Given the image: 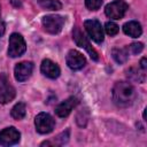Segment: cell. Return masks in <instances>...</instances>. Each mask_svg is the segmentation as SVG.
I'll list each match as a JSON object with an SVG mask.
<instances>
[{
    "label": "cell",
    "mask_w": 147,
    "mask_h": 147,
    "mask_svg": "<svg viewBox=\"0 0 147 147\" xmlns=\"http://www.w3.org/2000/svg\"><path fill=\"white\" fill-rule=\"evenodd\" d=\"M137 93L132 84L129 82H117L113 87V100L122 108H126L133 103Z\"/></svg>",
    "instance_id": "6da1fadb"
},
{
    "label": "cell",
    "mask_w": 147,
    "mask_h": 147,
    "mask_svg": "<svg viewBox=\"0 0 147 147\" xmlns=\"http://www.w3.org/2000/svg\"><path fill=\"white\" fill-rule=\"evenodd\" d=\"M26 49L25 41L20 33H11L8 42V55L10 57L21 56Z\"/></svg>",
    "instance_id": "7a4b0ae2"
},
{
    "label": "cell",
    "mask_w": 147,
    "mask_h": 147,
    "mask_svg": "<svg viewBox=\"0 0 147 147\" xmlns=\"http://www.w3.org/2000/svg\"><path fill=\"white\" fill-rule=\"evenodd\" d=\"M72 38H74L75 42L77 44V46L84 48V49L90 54L91 59H93L94 61H98V60H99V54H98V52L91 46L90 41L87 40V38L85 37V34L80 31V29H79L78 26L74 28V31H72Z\"/></svg>",
    "instance_id": "3957f363"
},
{
    "label": "cell",
    "mask_w": 147,
    "mask_h": 147,
    "mask_svg": "<svg viewBox=\"0 0 147 147\" xmlns=\"http://www.w3.org/2000/svg\"><path fill=\"white\" fill-rule=\"evenodd\" d=\"M34 125H36L37 132H39L40 134H46L53 131L55 126V121L49 114L40 113L34 118Z\"/></svg>",
    "instance_id": "277c9868"
},
{
    "label": "cell",
    "mask_w": 147,
    "mask_h": 147,
    "mask_svg": "<svg viewBox=\"0 0 147 147\" xmlns=\"http://www.w3.org/2000/svg\"><path fill=\"white\" fill-rule=\"evenodd\" d=\"M129 9V5L123 0H115L110 3H108L105 8V13L109 18L113 20H119L122 18L126 10Z\"/></svg>",
    "instance_id": "5b68a950"
},
{
    "label": "cell",
    "mask_w": 147,
    "mask_h": 147,
    "mask_svg": "<svg viewBox=\"0 0 147 147\" xmlns=\"http://www.w3.org/2000/svg\"><path fill=\"white\" fill-rule=\"evenodd\" d=\"M16 95L15 88L9 83V79L5 74H0V103L6 105L10 102Z\"/></svg>",
    "instance_id": "8992f818"
},
{
    "label": "cell",
    "mask_w": 147,
    "mask_h": 147,
    "mask_svg": "<svg viewBox=\"0 0 147 147\" xmlns=\"http://www.w3.org/2000/svg\"><path fill=\"white\" fill-rule=\"evenodd\" d=\"M84 28L90 38L95 42L101 44L103 41V28L98 20H86L84 22Z\"/></svg>",
    "instance_id": "52a82bcc"
},
{
    "label": "cell",
    "mask_w": 147,
    "mask_h": 147,
    "mask_svg": "<svg viewBox=\"0 0 147 147\" xmlns=\"http://www.w3.org/2000/svg\"><path fill=\"white\" fill-rule=\"evenodd\" d=\"M64 24V18L60 15H47L42 18V25L45 31L52 34L59 33Z\"/></svg>",
    "instance_id": "ba28073f"
},
{
    "label": "cell",
    "mask_w": 147,
    "mask_h": 147,
    "mask_svg": "<svg viewBox=\"0 0 147 147\" xmlns=\"http://www.w3.org/2000/svg\"><path fill=\"white\" fill-rule=\"evenodd\" d=\"M21 133L14 127L9 126L0 131V145L1 146H11L20 141Z\"/></svg>",
    "instance_id": "9c48e42d"
},
{
    "label": "cell",
    "mask_w": 147,
    "mask_h": 147,
    "mask_svg": "<svg viewBox=\"0 0 147 147\" xmlns=\"http://www.w3.org/2000/svg\"><path fill=\"white\" fill-rule=\"evenodd\" d=\"M32 71H33V63L28 62V61H23V62H20L15 65L14 75H15L16 80L25 82L31 76Z\"/></svg>",
    "instance_id": "30bf717a"
},
{
    "label": "cell",
    "mask_w": 147,
    "mask_h": 147,
    "mask_svg": "<svg viewBox=\"0 0 147 147\" xmlns=\"http://www.w3.org/2000/svg\"><path fill=\"white\" fill-rule=\"evenodd\" d=\"M67 64L71 70H79L86 64V60L82 53L76 49H71L67 55Z\"/></svg>",
    "instance_id": "8fae6325"
},
{
    "label": "cell",
    "mask_w": 147,
    "mask_h": 147,
    "mask_svg": "<svg viewBox=\"0 0 147 147\" xmlns=\"http://www.w3.org/2000/svg\"><path fill=\"white\" fill-rule=\"evenodd\" d=\"M78 99L75 96H70L67 100H64L63 102H61L60 105H57V107L55 108V113L59 117H67L72 109L78 105Z\"/></svg>",
    "instance_id": "7c38bea8"
},
{
    "label": "cell",
    "mask_w": 147,
    "mask_h": 147,
    "mask_svg": "<svg viewBox=\"0 0 147 147\" xmlns=\"http://www.w3.org/2000/svg\"><path fill=\"white\" fill-rule=\"evenodd\" d=\"M40 70H41V72H42L46 77H48V78H51V79L57 78V77L60 76V72H61V71H60V67H59L55 62L51 61L49 59H45V60L41 62Z\"/></svg>",
    "instance_id": "4fadbf2b"
},
{
    "label": "cell",
    "mask_w": 147,
    "mask_h": 147,
    "mask_svg": "<svg viewBox=\"0 0 147 147\" xmlns=\"http://www.w3.org/2000/svg\"><path fill=\"white\" fill-rule=\"evenodd\" d=\"M123 31H124L125 34H127L132 38H138L142 33V28H141L139 22L130 21V22H126L123 25Z\"/></svg>",
    "instance_id": "5bb4252c"
},
{
    "label": "cell",
    "mask_w": 147,
    "mask_h": 147,
    "mask_svg": "<svg viewBox=\"0 0 147 147\" xmlns=\"http://www.w3.org/2000/svg\"><path fill=\"white\" fill-rule=\"evenodd\" d=\"M126 77L132 80V82H137V83H144L146 79L145 76V70H142L141 68H137V67H130L126 71Z\"/></svg>",
    "instance_id": "9a60e30c"
},
{
    "label": "cell",
    "mask_w": 147,
    "mask_h": 147,
    "mask_svg": "<svg viewBox=\"0 0 147 147\" xmlns=\"http://www.w3.org/2000/svg\"><path fill=\"white\" fill-rule=\"evenodd\" d=\"M111 55H113V59L117 63L122 64V63L126 62V60L129 57V49H127V47H121V48L115 47L111 51Z\"/></svg>",
    "instance_id": "2e32d148"
},
{
    "label": "cell",
    "mask_w": 147,
    "mask_h": 147,
    "mask_svg": "<svg viewBox=\"0 0 147 147\" xmlns=\"http://www.w3.org/2000/svg\"><path fill=\"white\" fill-rule=\"evenodd\" d=\"M25 113H26V108H25V103L23 102H18L16 103L13 108H11V111H10V115L14 119H22L24 116H25Z\"/></svg>",
    "instance_id": "e0dca14e"
},
{
    "label": "cell",
    "mask_w": 147,
    "mask_h": 147,
    "mask_svg": "<svg viewBox=\"0 0 147 147\" xmlns=\"http://www.w3.org/2000/svg\"><path fill=\"white\" fill-rule=\"evenodd\" d=\"M38 3L47 10H59L62 7V3L59 0H37Z\"/></svg>",
    "instance_id": "ac0fdd59"
},
{
    "label": "cell",
    "mask_w": 147,
    "mask_h": 147,
    "mask_svg": "<svg viewBox=\"0 0 147 147\" xmlns=\"http://www.w3.org/2000/svg\"><path fill=\"white\" fill-rule=\"evenodd\" d=\"M88 118H90V111H88L87 108L80 109V110L77 113V115H76V122H77V124H78L80 127L86 126V124H87V122H88Z\"/></svg>",
    "instance_id": "d6986e66"
},
{
    "label": "cell",
    "mask_w": 147,
    "mask_h": 147,
    "mask_svg": "<svg viewBox=\"0 0 147 147\" xmlns=\"http://www.w3.org/2000/svg\"><path fill=\"white\" fill-rule=\"evenodd\" d=\"M118 30H119L118 25H117L116 23L111 22V21H110V22H107V23L105 24V31H106V33L109 34V36H115V34H117Z\"/></svg>",
    "instance_id": "ffe728a7"
},
{
    "label": "cell",
    "mask_w": 147,
    "mask_h": 147,
    "mask_svg": "<svg viewBox=\"0 0 147 147\" xmlns=\"http://www.w3.org/2000/svg\"><path fill=\"white\" fill-rule=\"evenodd\" d=\"M69 133H70V131L69 130H65L62 133H60L59 136H56L53 145H64L65 142H68V140H69Z\"/></svg>",
    "instance_id": "44dd1931"
},
{
    "label": "cell",
    "mask_w": 147,
    "mask_h": 147,
    "mask_svg": "<svg viewBox=\"0 0 147 147\" xmlns=\"http://www.w3.org/2000/svg\"><path fill=\"white\" fill-rule=\"evenodd\" d=\"M127 49L133 55H137V54L141 53V51L144 49V44L142 42H132L130 46H127Z\"/></svg>",
    "instance_id": "7402d4cb"
},
{
    "label": "cell",
    "mask_w": 147,
    "mask_h": 147,
    "mask_svg": "<svg viewBox=\"0 0 147 147\" xmlns=\"http://www.w3.org/2000/svg\"><path fill=\"white\" fill-rule=\"evenodd\" d=\"M103 0H85V5L90 10H96L101 7Z\"/></svg>",
    "instance_id": "603a6c76"
},
{
    "label": "cell",
    "mask_w": 147,
    "mask_h": 147,
    "mask_svg": "<svg viewBox=\"0 0 147 147\" xmlns=\"http://www.w3.org/2000/svg\"><path fill=\"white\" fill-rule=\"evenodd\" d=\"M140 68L142 70H146L147 69V60H146V57H142L140 60Z\"/></svg>",
    "instance_id": "cb8c5ba5"
},
{
    "label": "cell",
    "mask_w": 147,
    "mask_h": 147,
    "mask_svg": "<svg viewBox=\"0 0 147 147\" xmlns=\"http://www.w3.org/2000/svg\"><path fill=\"white\" fill-rule=\"evenodd\" d=\"M3 33H5V23H3V21H2L1 17H0V37H1Z\"/></svg>",
    "instance_id": "d4e9b609"
}]
</instances>
